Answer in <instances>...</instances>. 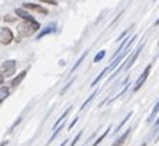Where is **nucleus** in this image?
<instances>
[{
    "mask_svg": "<svg viewBox=\"0 0 159 146\" xmlns=\"http://www.w3.org/2000/svg\"><path fill=\"white\" fill-rule=\"evenodd\" d=\"M16 15L19 16V17H22L25 22H27V23H30V26H32V29H33V32L34 30H37V29H40V25L34 20L32 16L27 13L25 9H16Z\"/></svg>",
    "mask_w": 159,
    "mask_h": 146,
    "instance_id": "f257e3e1",
    "label": "nucleus"
},
{
    "mask_svg": "<svg viewBox=\"0 0 159 146\" xmlns=\"http://www.w3.org/2000/svg\"><path fill=\"white\" fill-rule=\"evenodd\" d=\"M16 70V60H6L2 65V82H3L4 76L9 77L11 75H15Z\"/></svg>",
    "mask_w": 159,
    "mask_h": 146,
    "instance_id": "f03ea898",
    "label": "nucleus"
},
{
    "mask_svg": "<svg viewBox=\"0 0 159 146\" xmlns=\"http://www.w3.org/2000/svg\"><path fill=\"white\" fill-rule=\"evenodd\" d=\"M151 69H152V63H149L146 67H145V70H143V73H142L141 76L138 77V80H136V83H135V86H133V92H138L139 89L142 88V84L146 82V79H148V76H149V73H151Z\"/></svg>",
    "mask_w": 159,
    "mask_h": 146,
    "instance_id": "7ed1b4c3",
    "label": "nucleus"
},
{
    "mask_svg": "<svg viewBox=\"0 0 159 146\" xmlns=\"http://www.w3.org/2000/svg\"><path fill=\"white\" fill-rule=\"evenodd\" d=\"M0 40H2V44H9L13 40V32L9 27H2V30H0Z\"/></svg>",
    "mask_w": 159,
    "mask_h": 146,
    "instance_id": "20e7f679",
    "label": "nucleus"
},
{
    "mask_svg": "<svg viewBox=\"0 0 159 146\" xmlns=\"http://www.w3.org/2000/svg\"><path fill=\"white\" fill-rule=\"evenodd\" d=\"M53 32H56V23H50V25H48L46 27H43L40 32L37 33V39L40 40L42 37L48 36V34H50V33H53Z\"/></svg>",
    "mask_w": 159,
    "mask_h": 146,
    "instance_id": "39448f33",
    "label": "nucleus"
},
{
    "mask_svg": "<svg viewBox=\"0 0 159 146\" xmlns=\"http://www.w3.org/2000/svg\"><path fill=\"white\" fill-rule=\"evenodd\" d=\"M26 75H27V69L22 70V72L19 73V76H16L15 79H13V80L10 82V86H11V88H17L19 84L22 83V80H23V79L26 77Z\"/></svg>",
    "mask_w": 159,
    "mask_h": 146,
    "instance_id": "423d86ee",
    "label": "nucleus"
},
{
    "mask_svg": "<svg viewBox=\"0 0 159 146\" xmlns=\"http://www.w3.org/2000/svg\"><path fill=\"white\" fill-rule=\"evenodd\" d=\"M23 7L25 9H30V10H34V11H39V13H43V15H48V10L39 4H34V3H23Z\"/></svg>",
    "mask_w": 159,
    "mask_h": 146,
    "instance_id": "0eeeda50",
    "label": "nucleus"
},
{
    "mask_svg": "<svg viewBox=\"0 0 159 146\" xmlns=\"http://www.w3.org/2000/svg\"><path fill=\"white\" fill-rule=\"evenodd\" d=\"M70 109H72V107H70V106H69V107H67V109L65 110V112H63V115H60V117H59V119H57V121H56V123L53 125V130H56V129H57V128H60V126H62V125L65 123V119H66V116H67V115H69V112H70Z\"/></svg>",
    "mask_w": 159,
    "mask_h": 146,
    "instance_id": "6e6552de",
    "label": "nucleus"
},
{
    "mask_svg": "<svg viewBox=\"0 0 159 146\" xmlns=\"http://www.w3.org/2000/svg\"><path fill=\"white\" fill-rule=\"evenodd\" d=\"M129 132H132V129H130V128H129V129H126V130L123 132L122 135L119 136V138L116 139L115 142H113V145H112V146H120V145H123V142L126 140V138L129 136Z\"/></svg>",
    "mask_w": 159,
    "mask_h": 146,
    "instance_id": "1a4fd4ad",
    "label": "nucleus"
},
{
    "mask_svg": "<svg viewBox=\"0 0 159 146\" xmlns=\"http://www.w3.org/2000/svg\"><path fill=\"white\" fill-rule=\"evenodd\" d=\"M98 93H99V90H95V92H93L92 95L89 96V98H88V99H86L85 102L82 103V106H80V109H79V110H80V112H82V110H85V109H86V106H88V105H89V103L92 102L93 99H95V98H96V96H98Z\"/></svg>",
    "mask_w": 159,
    "mask_h": 146,
    "instance_id": "9d476101",
    "label": "nucleus"
},
{
    "mask_svg": "<svg viewBox=\"0 0 159 146\" xmlns=\"http://www.w3.org/2000/svg\"><path fill=\"white\" fill-rule=\"evenodd\" d=\"M156 115H159V100L156 102V105H155V107L152 109V113L149 115V117H148V123H151L153 119H155V116Z\"/></svg>",
    "mask_w": 159,
    "mask_h": 146,
    "instance_id": "9b49d317",
    "label": "nucleus"
},
{
    "mask_svg": "<svg viewBox=\"0 0 159 146\" xmlns=\"http://www.w3.org/2000/svg\"><path fill=\"white\" fill-rule=\"evenodd\" d=\"M109 132H111V126H109V128H107V129H106V130H105V132H103V133H102V135H100V136H99V138H98V139H96V140H95V143H92V146H98V145H99V143H100V142H102V140H103V139H105V138H106V135H107V133H109Z\"/></svg>",
    "mask_w": 159,
    "mask_h": 146,
    "instance_id": "f8f14e48",
    "label": "nucleus"
},
{
    "mask_svg": "<svg viewBox=\"0 0 159 146\" xmlns=\"http://www.w3.org/2000/svg\"><path fill=\"white\" fill-rule=\"evenodd\" d=\"M106 72H109V66H107V67H105V69L102 70V72H100V75H99V76H98L96 79H95V80L92 82V86H96V84L100 82V79H102V77H103L105 75H106Z\"/></svg>",
    "mask_w": 159,
    "mask_h": 146,
    "instance_id": "ddd939ff",
    "label": "nucleus"
},
{
    "mask_svg": "<svg viewBox=\"0 0 159 146\" xmlns=\"http://www.w3.org/2000/svg\"><path fill=\"white\" fill-rule=\"evenodd\" d=\"M7 96H9V89L6 86H2V89H0V102H3Z\"/></svg>",
    "mask_w": 159,
    "mask_h": 146,
    "instance_id": "4468645a",
    "label": "nucleus"
},
{
    "mask_svg": "<svg viewBox=\"0 0 159 146\" xmlns=\"http://www.w3.org/2000/svg\"><path fill=\"white\" fill-rule=\"evenodd\" d=\"M130 116H132V112H129V113H128V115H126V116H125V119H123V121L118 125V128H116V132H115V133H118V132H120V128H122V126L126 123V122L129 121V117H130Z\"/></svg>",
    "mask_w": 159,
    "mask_h": 146,
    "instance_id": "2eb2a0df",
    "label": "nucleus"
},
{
    "mask_svg": "<svg viewBox=\"0 0 159 146\" xmlns=\"http://www.w3.org/2000/svg\"><path fill=\"white\" fill-rule=\"evenodd\" d=\"M105 55H106V50H100L99 53H98V55L95 56V57H93V62H95V63L100 62V60H102V59L105 57Z\"/></svg>",
    "mask_w": 159,
    "mask_h": 146,
    "instance_id": "dca6fc26",
    "label": "nucleus"
},
{
    "mask_svg": "<svg viewBox=\"0 0 159 146\" xmlns=\"http://www.w3.org/2000/svg\"><path fill=\"white\" fill-rule=\"evenodd\" d=\"M85 57H86V52H85V53H83V55H82V56H80V57H79V60H78V62H76V65H75V66H73V67H72L70 73H73V72H75V70L78 69L79 66H80V63H82V62H83V59H85Z\"/></svg>",
    "mask_w": 159,
    "mask_h": 146,
    "instance_id": "f3484780",
    "label": "nucleus"
},
{
    "mask_svg": "<svg viewBox=\"0 0 159 146\" xmlns=\"http://www.w3.org/2000/svg\"><path fill=\"white\" fill-rule=\"evenodd\" d=\"M80 136H82V132H79L78 135L75 136V139H73V140H72V143H70V145H69V146H75V145H76V143H78V140H79V139H80Z\"/></svg>",
    "mask_w": 159,
    "mask_h": 146,
    "instance_id": "a211bd4d",
    "label": "nucleus"
},
{
    "mask_svg": "<svg viewBox=\"0 0 159 146\" xmlns=\"http://www.w3.org/2000/svg\"><path fill=\"white\" fill-rule=\"evenodd\" d=\"M156 129H159V116H158V119H156L155 125H153V132H155Z\"/></svg>",
    "mask_w": 159,
    "mask_h": 146,
    "instance_id": "6ab92c4d",
    "label": "nucleus"
},
{
    "mask_svg": "<svg viewBox=\"0 0 159 146\" xmlns=\"http://www.w3.org/2000/svg\"><path fill=\"white\" fill-rule=\"evenodd\" d=\"M76 122H78V117H75V119H73V122H72V123L69 125V129H72V128H73L75 125H76Z\"/></svg>",
    "mask_w": 159,
    "mask_h": 146,
    "instance_id": "aec40b11",
    "label": "nucleus"
},
{
    "mask_svg": "<svg viewBox=\"0 0 159 146\" xmlns=\"http://www.w3.org/2000/svg\"><path fill=\"white\" fill-rule=\"evenodd\" d=\"M155 25H156V26L159 25V19H158V20H156V22H155Z\"/></svg>",
    "mask_w": 159,
    "mask_h": 146,
    "instance_id": "412c9836",
    "label": "nucleus"
},
{
    "mask_svg": "<svg viewBox=\"0 0 159 146\" xmlns=\"http://www.w3.org/2000/svg\"><path fill=\"white\" fill-rule=\"evenodd\" d=\"M141 146H146V142H143V143H142V145Z\"/></svg>",
    "mask_w": 159,
    "mask_h": 146,
    "instance_id": "4be33fe9",
    "label": "nucleus"
}]
</instances>
